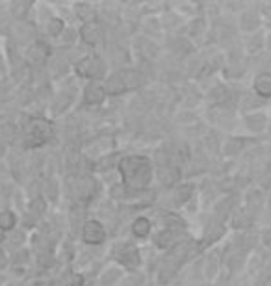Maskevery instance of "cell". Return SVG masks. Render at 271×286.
I'll return each mask as SVG.
<instances>
[{
  "label": "cell",
  "mask_w": 271,
  "mask_h": 286,
  "mask_svg": "<svg viewBox=\"0 0 271 286\" xmlns=\"http://www.w3.org/2000/svg\"><path fill=\"white\" fill-rule=\"evenodd\" d=\"M191 192H193V188L191 186H178L177 190L173 192V203L177 204H184L191 197Z\"/></svg>",
  "instance_id": "cell-16"
},
{
  "label": "cell",
  "mask_w": 271,
  "mask_h": 286,
  "mask_svg": "<svg viewBox=\"0 0 271 286\" xmlns=\"http://www.w3.org/2000/svg\"><path fill=\"white\" fill-rule=\"evenodd\" d=\"M69 286H85V277L82 273H73L71 281H69Z\"/></svg>",
  "instance_id": "cell-20"
},
{
  "label": "cell",
  "mask_w": 271,
  "mask_h": 286,
  "mask_svg": "<svg viewBox=\"0 0 271 286\" xmlns=\"http://www.w3.org/2000/svg\"><path fill=\"white\" fill-rule=\"evenodd\" d=\"M52 54V48L48 46V43L45 41H32L28 45V50H26V60H28L32 65H43Z\"/></svg>",
  "instance_id": "cell-7"
},
{
  "label": "cell",
  "mask_w": 271,
  "mask_h": 286,
  "mask_svg": "<svg viewBox=\"0 0 271 286\" xmlns=\"http://www.w3.org/2000/svg\"><path fill=\"white\" fill-rule=\"evenodd\" d=\"M104 89L110 95H123V93L138 89L141 86L140 73L136 71H121V73H112L104 78Z\"/></svg>",
  "instance_id": "cell-3"
},
{
  "label": "cell",
  "mask_w": 271,
  "mask_h": 286,
  "mask_svg": "<svg viewBox=\"0 0 271 286\" xmlns=\"http://www.w3.org/2000/svg\"><path fill=\"white\" fill-rule=\"evenodd\" d=\"M117 171L121 175V182L126 186L130 194H141L150 186L154 178V169L147 156L128 154L117 162Z\"/></svg>",
  "instance_id": "cell-1"
},
{
  "label": "cell",
  "mask_w": 271,
  "mask_h": 286,
  "mask_svg": "<svg viewBox=\"0 0 271 286\" xmlns=\"http://www.w3.org/2000/svg\"><path fill=\"white\" fill-rule=\"evenodd\" d=\"M0 240H2V231H0Z\"/></svg>",
  "instance_id": "cell-22"
},
{
  "label": "cell",
  "mask_w": 271,
  "mask_h": 286,
  "mask_svg": "<svg viewBox=\"0 0 271 286\" xmlns=\"http://www.w3.org/2000/svg\"><path fill=\"white\" fill-rule=\"evenodd\" d=\"M36 286H52V281L50 279H39V281H36Z\"/></svg>",
  "instance_id": "cell-21"
},
{
  "label": "cell",
  "mask_w": 271,
  "mask_h": 286,
  "mask_svg": "<svg viewBox=\"0 0 271 286\" xmlns=\"http://www.w3.org/2000/svg\"><path fill=\"white\" fill-rule=\"evenodd\" d=\"M106 89H104L103 84L99 82H89L84 88V104L87 106H97V104H103L106 99Z\"/></svg>",
  "instance_id": "cell-9"
},
{
  "label": "cell",
  "mask_w": 271,
  "mask_h": 286,
  "mask_svg": "<svg viewBox=\"0 0 271 286\" xmlns=\"http://www.w3.org/2000/svg\"><path fill=\"white\" fill-rule=\"evenodd\" d=\"M45 32L52 37H62V34L65 32V22L60 17H50L48 22L45 24Z\"/></svg>",
  "instance_id": "cell-15"
},
{
  "label": "cell",
  "mask_w": 271,
  "mask_h": 286,
  "mask_svg": "<svg viewBox=\"0 0 271 286\" xmlns=\"http://www.w3.org/2000/svg\"><path fill=\"white\" fill-rule=\"evenodd\" d=\"M115 260L125 266V268H138L141 264V257H140V251L138 247H134L130 243H121L119 247H117V255H115Z\"/></svg>",
  "instance_id": "cell-6"
},
{
  "label": "cell",
  "mask_w": 271,
  "mask_h": 286,
  "mask_svg": "<svg viewBox=\"0 0 271 286\" xmlns=\"http://www.w3.org/2000/svg\"><path fill=\"white\" fill-rule=\"evenodd\" d=\"M254 91L258 93L260 97L268 99L271 97V74L270 73H264L260 76H256L254 80Z\"/></svg>",
  "instance_id": "cell-13"
},
{
  "label": "cell",
  "mask_w": 271,
  "mask_h": 286,
  "mask_svg": "<svg viewBox=\"0 0 271 286\" xmlns=\"http://www.w3.org/2000/svg\"><path fill=\"white\" fill-rule=\"evenodd\" d=\"M178 231H169V229H164L162 232H158L154 236V245L158 249H169V247H175L178 243L177 240Z\"/></svg>",
  "instance_id": "cell-11"
},
{
  "label": "cell",
  "mask_w": 271,
  "mask_h": 286,
  "mask_svg": "<svg viewBox=\"0 0 271 286\" xmlns=\"http://www.w3.org/2000/svg\"><path fill=\"white\" fill-rule=\"evenodd\" d=\"M156 175L164 186H175L180 180V171L175 166H162L156 171Z\"/></svg>",
  "instance_id": "cell-12"
},
{
  "label": "cell",
  "mask_w": 271,
  "mask_h": 286,
  "mask_svg": "<svg viewBox=\"0 0 271 286\" xmlns=\"http://www.w3.org/2000/svg\"><path fill=\"white\" fill-rule=\"evenodd\" d=\"M75 11L78 17L84 19V22L95 21V9H93V6H89V4H76Z\"/></svg>",
  "instance_id": "cell-17"
},
{
  "label": "cell",
  "mask_w": 271,
  "mask_h": 286,
  "mask_svg": "<svg viewBox=\"0 0 271 286\" xmlns=\"http://www.w3.org/2000/svg\"><path fill=\"white\" fill-rule=\"evenodd\" d=\"M30 210H32L34 214H38V216L45 214V210H47V203L43 201V197H36V199H32V201H30Z\"/></svg>",
  "instance_id": "cell-19"
},
{
  "label": "cell",
  "mask_w": 271,
  "mask_h": 286,
  "mask_svg": "<svg viewBox=\"0 0 271 286\" xmlns=\"http://www.w3.org/2000/svg\"><path fill=\"white\" fill-rule=\"evenodd\" d=\"M117 279H119V269L112 268V269H108V271H104L103 273V277H101V285L110 286V285H113V283H117Z\"/></svg>",
  "instance_id": "cell-18"
},
{
  "label": "cell",
  "mask_w": 271,
  "mask_h": 286,
  "mask_svg": "<svg viewBox=\"0 0 271 286\" xmlns=\"http://www.w3.org/2000/svg\"><path fill=\"white\" fill-rule=\"evenodd\" d=\"M24 145L28 149H39L54 138V123L45 117H28L24 121Z\"/></svg>",
  "instance_id": "cell-2"
},
{
  "label": "cell",
  "mask_w": 271,
  "mask_h": 286,
  "mask_svg": "<svg viewBox=\"0 0 271 286\" xmlns=\"http://www.w3.org/2000/svg\"><path fill=\"white\" fill-rule=\"evenodd\" d=\"M80 236L87 245H101L106 242V229H104L103 221L87 220L82 227V231H80Z\"/></svg>",
  "instance_id": "cell-5"
},
{
  "label": "cell",
  "mask_w": 271,
  "mask_h": 286,
  "mask_svg": "<svg viewBox=\"0 0 271 286\" xmlns=\"http://www.w3.org/2000/svg\"><path fill=\"white\" fill-rule=\"evenodd\" d=\"M17 223H19V220L13 210H0V231L2 232L13 231Z\"/></svg>",
  "instance_id": "cell-14"
},
{
  "label": "cell",
  "mask_w": 271,
  "mask_h": 286,
  "mask_svg": "<svg viewBox=\"0 0 271 286\" xmlns=\"http://www.w3.org/2000/svg\"><path fill=\"white\" fill-rule=\"evenodd\" d=\"M150 229H152V221H150L149 218H145V216H140V218H136L130 225V232L134 238H138V240H143V238H147L150 234Z\"/></svg>",
  "instance_id": "cell-10"
},
{
  "label": "cell",
  "mask_w": 271,
  "mask_h": 286,
  "mask_svg": "<svg viewBox=\"0 0 271 286\" xmlns=\"http://www.w3.org/2000/svg\"><path fill=\"white\" fill-rule=\"evenodd\" d=\"M80 39L87 46H97L103 39V24L97 19L89 21V22H84L82 28H80Z\"/></svg>",
  "instance_id": "cell-8"
},
{
  "label": "cell",
  "mask_w": 271,
  "mask_h": 286,
  "mask_svg": "<svg viewBox=\"0 0 271 286\" xmlns=\"http://www.w3.org/2000/svg\"><path fill=\"white\" fill-rule=\"evenodd\" d=\"M75 73L80 78H87L89 82H99L101 78L106 76V65L101 56L87 54L82 56L75 64Z\"/></svg>",
  "instance_id": "cell-4"
}]
</instances>
